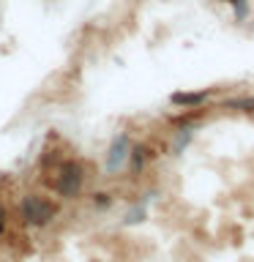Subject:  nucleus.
<instances>
[{
  "label": "nucleus",
  "mask_w": 254,
  "mask_h": 262,
  "mask_svg": "<svg viewBox=\"0 0 254 262\" xmlns=\"http://www.w3.org/2000/svg\"><path fill=\"white\" fill-rule=\"evenodd\" d=\"M126 147H129V139H126V137H118V139H115V145H112V150H110V161H107V167H110V169H118V167H120V161L126 159Z\"/></svg>",
  "instance_id": "obj_3"
},
{
  "label": "nucleus",
  "mask_w": 254,
  "mask_h": 262,
  "mask_svg": "<svg viewBox=\"0 0 254 262\" xmlns=\"http://www.w3.org/2000/svg\"><path fill=\"white\" fill-rule=\"evenodd\" d=\"M19 213H22V219L28 221V224L41 227V224H47V221L55 216V205L41 200V196H25L22 205H19Z\"/></svg>",
  "instance_id": "obj_1"
},
{
  "label": "nucleus",
  "mask_w": 254,
  "mask_h": 262,
  "mask_svg": "<svg viewBox=\"0 0 254 262\" xmlns=\"http://www.w3.org/2000/svg\"><path fill=\"white\" fill-rule=\"evenodd\" d=\"M205 98V93H175L172 96V104H186V106H194Z\"/></svg>",
  "instance_id": "obj_4"
},
{
  "label": "nucleus",
  "mask_w": 254,
  "mask_h": 262,
  "mask_svg": "<svg viewBox=\"0 0 254 262\" xmlns=\"http://www.w3.org/2000/svg\"><path fill=\"white\" fill-rule=\"evenodd\" d=\"M6 229V213H3V208H0V232Z\"/></svg>",
  "instance_id": "obj_5"
},
{
  "label": "nucleus",
  "mask_w": 254,
  "mask_h": 262,
  "mask_svg": "<svg viewBox=\"0 0 254 262\" xmlns=\"http://www.w3.org/2000/svg\"><path fill=\"white\" fill-rule=\"evenodd\" d=\"M82 188V167L79 164H63L60 167V175H57V191L63 196H77Z\"/></svg>",
  "instance_id": "obj_2"
},
{
  "label": "nucleus",
  "mask_w": 254,
  "mask_h": 262,
  "mask_svg": "<svg viewBox=\"0 0 254 262\" xmlns=\"http://www.w3.org/2000/svg\"><path fill=\"white\" fill-rule=\"evenodd\" d=\"M229 3H235V6H238V3H243V0H229Z\"/></svg>",
  "instance_id": "obj_7"
},
{
  "label": "nucleus",
  "mask_w": 254,
  "mask_h": 262,
  "mask_svg": "<svg viewBox=\"0 0 254 262\" xmlns=\"http://www.w3.org/2000/svg\"><path fill=\"white\" fill-rule=\"evenodd\" d=\"M96 202H98V205H107L110 200H107V194H96Z\"/></svg>",
  "instance_id": "obj_6"
}]
</instances>
